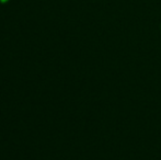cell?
<instances>
[{
  "label": "cell",
  "instance_id": "6da1fadb",
  "mask_svg": "<svg viewBox=\"0 0 161 160\" xmlns=\"http://www.w3.org/2000/svg\"><path fill=\"white\" fill-rule=\"evenodd\" d=\"M0 1H1V2H7L8 0H0Z\"/></svg>",
  "mask_w": 161,
  "mask_h": 160
}]
</instances>
